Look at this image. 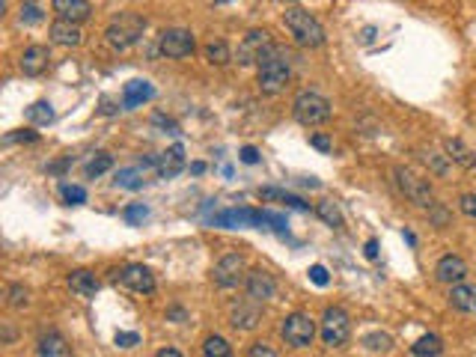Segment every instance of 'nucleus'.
<instances>
[{
    "mask_svg": "<svg viewBox=\"0 0 476 357\" xmlns=\"http://www.w3.org/2000/svg\"><path fill=\"white\" fill-rule=\"evenodd\" d=\"M289 75H292L289 57H286L280 48H271V54H268L259 63V68H256V84H259V89L265 95H277V93H283L286 84H289Z\"/></svg>",
    "mask_w": 476,
    "mask_h": 357,
    "instance_id": "obj_1",
    "label": "nucleus"
},
{
    "mask_svg": "<svg viewBox=\"0 0 476 357\" xmlns=\"http://www.w3.org/2000/svg\"><path fill=\"white\" fill-rule=\"evenodd\" d=\"M143 33H146V18L137 12H119L116 18H111V24L104 27L107 45L116 48V51H125V48L137 45Z\"/></svg>",
    "mask_w": 476,
    "mask_h": 357,
    "instance_id": "obj_2",
    "label": "nucleus"
},
{
    "mask_svg": "<svg viewBox=\"0 0 476 357\" xmlns=\"http://www.w3.org/2000/svg\"><path fill=\"white\" fill-rule=\"evenodd\" d=\"M283 24L295 36L298 45H304V48L324 45V27L315 21L306 9H286V12H283Z\"/></svg>",
    "mask_w": 476,
    "mask_h": 357,
    "instance_id": "obj_3",
    "label": "nucleus"
},
{
    "mask_svg": "<svg viewBox=\"0 0 476 357\" xmlns=\"http://www.w3.org/2000/svg\"><path fill=\"white\" fill-rule=\"evenodd\" d=\"M292 113L301 125L313 128V125L327 122L333 111H331V102H327L322 93H315V89H301V93L295 95V102H292Z\"/></svg>",
    "mask_w": 476,
    "mask_h": 357,
    "instance_id": "obj_4",
    "label": "nucleus"
},
{
    "mask_svg": "<svg viewBox=\"0 0 476 357\" xmlns=\"http://www.w3.org/2000/svg\"><path fill=\"white\" fill-rule=\"evenodd\" d=\"M319 333H322V342L331 345V349H340V345L349 342L351 336V319L342 306H327L322 313V324H319Z\"/></svg>",
    "mask_w": 476,
    "mask_h": 357,
    "instance_id": "obj_5",
    "label": "nucleus"
},
{
    "mask_svg": "<svg viewBox=\"0 0 476 357\" xmlns=\"http://www.w3.org/2000/svg\"><path fill=\"white\" fill-rule=\"evenodd\" d=\"M393 182H396V187H399V191L408 196L411 203L423 205V208H432L434 205V196H432L429 182L416 178L411 170H405V167H393Z\"/></svg>",
    "mask_w": 476,
    "mask_h": 357,
    "instance_id": "obj_6",
    "label": "nucleus"
},
{
    "mask_svg": "<svg viewBox=\"0 0 476 357\" xmlns=\"http://www.w3.org/2000/svg\"><path fill=\"white\" fill-rule=\"evenodd\" d=\"M158 48H161V54L170 57V60H185V57L194 54L196 39H194L191 30H185V27H167L164 33L158 36Z\"/></svg>",
    "mask_w": 476,
    "mask_h": 357,
    "instance_id": "obj_7",
    "label": "nucleus"
},
{
    "mask_svg": "<svg viewBox=\"0 0 476 357\" xmlns=\"http://www.w3.org/2000/svg\"><path fill=\"white\" fill-rule=\"evenodd\" d=\"M280 333L292 349H306V345L313 342V336H315V322L306 313H292V315H286L283 319Z\"/></svg>",
    "mask_w": 476,
    "mask_h": 357,
    "instance_id": "obj_8",
    "label": "nucleus"
},
{
    "mask_svg": "<svg viewBox=\"0 0 476 357\" xmlns=\"http://www.w3.org/2000/svg\"><path fill=\"white\" fill-rule=\"evenodd\" d=\"M271 33H268V30H250V33L244 36V42L238 45V63L241 66H259L262 60L271 54Z\"/></svg>",
    "mask_w": 476,
    "mask_h": 357,
    "instance_id": "obj_9",
    "label": "nucleus"
},
{
    "mask_svg": "<svg viewBox=\"0 0 476 357\" xmlns=\"http://www.w3.org/2000/svg\"><path fill=\"white\" fill-rule=\"evenodd\" d=\"M244 292L253 304H265V301H271L274 298L277 280L265 271V268H253V271H247V277H244Z\"/></svg>",
    "mask_w": 476,
    "mask_h": 357,
    "instance_id": "obj_10",
    "label": "nucleus"
},
{
    "mask_svg": "<svg viewBox=\"0 0 476 357\" xmlns=\"http://www.w3.org/2000/svg\"><path fill=\"white\" fill-rule=\"evenodd\" d=\"M212 277H214V283L221 286V289H232V286H238L247 277L244 274V256L241 253H226L223 259L214 265Z\"/></svg>",
    "mask_w": 476,
    "mask_h": 357,
    "instance_id": "obj_11",
    "label": "nucleus"
},
{
    "mask_svg": "<svg viewBox=\"0 0 476 357\" xmlns=\"http://www.w3.org/2000/svg\"><path fill=\"white\" fill-rule=\"evenodd\" d=\"M113 274H116V280L125 283L131 292H140V295H152L155 292V274L149 271L146 265L131 262V265H125L122 271H113Z\"/></svg>",
    "mask_w": 476,
    "mask_h": 357,
    "instance_id": "obj_12",
    "label": "nucleus"
},
{
    "mask_svg": "<svg viewBox=\"0 0 476 357\" xmlns=\"http://www.w3.org/2000/svg\"><path fill=\"white\" fill-rule=\"evenodd\" d=\"M259 217L262 212H256V208H226V212L212 217V223L221 230H241V226H256Z\"/></svg>",
    "mask_w": 476,
    "mask_h": 357,
    "instance_id": "obj_13",
    "label": "nucleus"
},
{
    "mask_svg": "<svg viewBox=\"0 0 476 357\" xmlns=\"http://www.w3.org/2000/svg\"><path fill=\"white\" fill-rule=\"evenodd\" d=\"M434 277L446 286H455V283H461L464 277H468V262H464L461 256L446 253V256L438 259V265H434Z\"/></svg>",
    "mask_w": 476,
    "mask_h": 357,
    "instance_id": "obj_14",
    "label": "nucleus"
},
{
    "mask_svg": "<svg viewBox=\"0 0 476 357\" xmlns=\"http://www.w3.org/2000/svg\"><path fill=\"white\" fill-rule=\"evenodd\" d=\"M48 63H51V51L48 45H30L27 51L21 54V72L27 77H39L48 72Z\"/></svg>",
    "mask_w": 476,
    "mask_h": 357,
    "instance_id": "obj_15",
    "label": "nucleus"
},
{
    "mask_svg": "<svg viewBox=\"0 0 476 357\" xmlns=\"http://www.w3.org/2000/svg\"><path fill=\"white\" fill-rule=\"evenodd\" d=\"M54 12L63 18V21L84 24V21H89V15H93V6H89V0H54Z\"/></svg>",
    "mask_w": 476,
    "mask_h": 357,
    "instance_id": "obj_16",
    "label": "nucleus"
},
{
    "mask_svg": "<svg viewBox=\"0 0 476 357\" xmlns=\"http://www.w3.org/2000/svg\"><path fill=\"white\" fill-rule=\"evenodd\" d=\"M48 36H51V42L54 45H66V48H75V45H81L84 42V33H81V27L72 24V21H54L51 27H48Z\"/></svg>",
    "mask_w": 476,
    "mask_h": 357,
    "instance_id": "obj_17",
    "label": "nucleus"
},
{
    "mask_svg": "<svg viewBox=\"0 0 476 357\" xmlns=\"http://www.w3.org/2000/svg\"><path fill=\"white\" fill-rule=\"evenodd\" d=\"M39 357H75V354H72V345L63 340V333L48 331L39 336Z\"/></svg>",
    "mask_w": 476,
    "mask_h": 357,
    "instance_id": "obj_18",
    "label": "nucleus"
},
{
    "mask_svg": "<svg viewBox=\"0 0 476 357\" xmlns=\"http://www.w3.org/2000/svg\"><path fill=\"white\" fill-rule=\"evenodd\" d=\"M185 170V149L182 146H173V149H167L164 155H158V176L161 178H173Z\"/></svg>",
    "mask_w": 476,
    "mask_h": 357,
    "instance_id": "obj_19",
    "label": "nucleus"
},
{
    "mask_svg": "<svg viewBox=\"0 0 476 357\" xmlns=\"http://www.w3.org/2000/svg\"><path fill=\"white\" fill-rule=\"evenodd\" d=\"M443 149H446V158H450L452 164H459L461 170H473V167H476V152L464 146L459 137H446V140H443Z\"/></svg>",
    "mask_w": 476,
    "mask_h": 357,
    "instance_id": "obj_20",
    "label": "nucleus"
},
{
    "mask_svg": "<svg viewBox=\"0 0 476 357\" xmlns=\"http://www.w3.org/2000/svg\"><path fill=\"white\" fill-rule=\"evenodd\" d=\"M152 95H155V86L149 84V81H128L125 89H122V107H125V111H131V107H140Z\"/></svg>",
    "mask_w": 476,
    "mask_h": 357,
    "instance_id": "obj_21",
    "label": "nucleus"
},
{
    "mask_svg": "<svg viewBox=\"0 0 476 357\" xmlns=\"http://www.w3.org/2000/svg\"><path fill=\"white\" fill-rule=\"evenodd\" d=\"M68 289L81 298H95L98 292V280L93 271H72L68 274Z\"/></svg>",
    "mask_w": 476,
    "mask_h": 357,
    "instance_id": "obj_22",
    "label": "nucleus"
},
{
    "mask_svg": "<svg viewBox=\"0 0 476 357\" xmlns=\"http://www.w3.org/2000/svg\"><path fill=\"white\" fill-rule=\"evenodd\" d=\"M230 324L235 331H253V327L259 324V310H256V306H247V304H238L230 313Z\"/></svg>",
    "mask_w": 476,
    "mask_h": 357,
    "instance_id": "obj_23",
    "label": "nucleus"
},
{
    "mask_svg": "<svg viewBox=\"0 0 476 357\" xmlns=\"http://www.w3.org/2000/svg\"><path fill=\"white\" fill-rule=\"evenodd\" d=\"M450 304L461 313H476V289L464 283H455L450 289Z\"/></svg>",
    "mask_w": 476,
    "mask_h": 357,
    "instance_id": "obj_24",
    "label": "nucleus"
},
{
    "mask_svg": "<svg viewBox=\"0 0 476 357\" xmlns=\"http://www.w3.org/2000/svg\"><path fill=\"white\" fill-rule=\"evenodd\" d=\"M411 354L414 357H441L443 354V340L441 336H434V333H425L411 345Z\"/></svg>",
    "mask_w": 476,
    "mask_h": 357,
    "instance_id": "obj_25",
    "label": "nucleus"
},
{
    "mask_svg": "<svg viewBox=\"0 0 476 357\" xmlns=\"http://www.w3.org/2000/svg\"><path fill=\"white\" fill-rule=\"evenodd\" d=\"M259 196H262V200H277V203H286V205H292V208H301V212H306V208H310V203H304L298 194L280 191V187H259Z\"/></svg>",
    "mask_w": 476,
    "mask_h": 357,
    "instance_id": "obj_26",
    "label": "nucleus"
},
{
    "mask_svg": "<svg viewBox=\"0 0 476 357\" xmlns=\"http://www.w3.org/2000/svg\"><path fill=\"white\" fill-rule=\"evenodd\" d=\"M315 214H319L327 226H333V230H342V223H345L340 205H336L333 200H322L319 205H315Z\"/></svg>",
    "mask_w": 476,
    "mask_h": 357,
    "instance_id": "obj_27",
    "label": "nucleus"
},
{
    "mask_svg": "<svg viewBox=\"0 0 476 357\" xmlns=\"http://www.w3.org/2000/svg\"><path fill=\"white\" fill-rule=\"evenodd\" d=\"M146 185V176L140 167H125V170L116 173V187H128V191H137V187Z\"/></svg>",
    "mask_w": 476,
    "mask_h": 357,
    "instance_id": "obj_28",
    "label": "nucleus"
},
{
    "mask_svg": "<svg viewBox=\"0 0 476 357\" xmlns=\"http://www.w3.org/2000/svg\"><path fill=\"white\" fill-rule=\"evenodd\" d=\"M203 357H232V345L223 340V336H205L203 340Z\"/></svg>",
    "mask_w": 476,
    "mask_h": 357,
    "instance_id": "obj_29",
    "label": "nucleus"
},
{
    "mask_svg": "<svg viewBox=\"0 0 476 357\" xmlns=\"http://www.w3.org/2000/svg\"><path fill=\"white\" fill-rule=\"evenodd\" d=\"M27 119L33 125H48V122H54V107L51 102H33L27 107Z\"/></svg>",
    "mask_w": 476,
    "mask_h": 357,
    "instance_id": "obj_30",
    "label": "nucleus"
},
{
    "mask_svg": "<svg viewBox=\"0 0 476 357\" xmlns=\"http://www.w3.org/2000/svg\"><path fill=\"white\" fill-rule=\"evenodd\" d=\"M205 60L212 66H226L232 60V51H230V45L226 42H208L205 45Z\"/></svg>",
    "mask_w": 476,
    "mask_h": 357,
    "instance_id": "obj_31",
    "label": "nucleus"
},
{
    "mask_svg": "<svg viewBox=\"0 0 476 357\" xmlns=\"http://www.w3.org/2000/svg\"><path fill=\"white\" fill-rule=\"evenodd\" d=\"M111 167H113V158L107 155V152H98L93 161L86 164V176H89V178H98V176H104L107 170H111Z\"/></svg>",
    "mask_w": 476,
    "mask_h": 357,
    "instance_id": "obj_32",
    "label": "nucleus"
},
{
    "mask_svg": "<svg viewBox=\"0 0 476 357\" xmlns=\"http://www.w3.org/2000/svg\"><path fill=\"white\" fill-rule=\"evenodd\" d=\"M363 345L369 351H390L393 349V340L387 333H381V331H372V333L363 336Z\"/></svg>",
    "mask_w": 476,
    "mask_h": 357,
    "instance_id": "obj_33",
    "label": "nucleus"
},
{
    "mask_svg": "<svg viewBox=\"0 0 476 357\" xmlns=\"http://www.w3.org/2000/svg\"><path fill=\"white\" fill-rule=\"evenodd\" d=\"M423 161H425V167H429V170L434 173V176H446L450 173V158L446 155H438V152H423Z\"/></svg>",
    "mask_w": 476,
    "mask_h": 357,
    "instance_id": "obj_34",
    "label": "nucleus"
},
{
    "mask_svg": "<svg viewBox=\"0 0 476 357\" xmlns=\"http://www.w3.org/2000/svg\"><path fill=\"white\" fill-rule=\"evenodd\" d=\"M60 194H63V200L68 203V205H81V203H86V191L81 185H60Z\"/></svg>",
    "mask_w": 476,
    "mask_h": 357,
    "instance_id": "obj_35",
    "label": "nucleus"
},
{
    "mask_svg": "<svg viewBox=\"0 0 476 357\" xmlns=\"http://www.w3.org/2000/svg\"><path fill=\"white\" fill-rule=\"evenodd\" d=\"M122 217H125V223H128V226H137V223H143L146 217H149V208H146L143 203H134V205H128V208H125Z\"/></svg>",
    "mask_w": 476,
    "mask_h": 357,
    "instance_id": "obj_36",
    "label": "nucleus"
},
{
    "mask_svg": "<svg viewBox=\"0 0 476 357\" xmlns=\"http://www.w3.org/2000/svg\"><path fill=\"white\" fill-rule=\"evenodd\" d=\"M30 304V292L24 289L21 283H12L9 286V306H15V310H21V306Z\"/></svg>",
    "mask_w": 476,
    "mask_h": 357,
    "instance_id": "obj_37",
    "label": "nucleus"
},
{
    "mask_svg": "<svg viewBox=\"0 0 476 357\" xmlns=\"http://www.w3.org/2000/svg\"><path fill=\"white\" fill-rule=\"evenodd\" d=\"M42 9H39L36 3H33V0H27V3H21V21L24 24H39V21H42Z\"/></svg>",
    "mask_w": 476,
    "mask_h": 357,
    "instance_id": "obj_38",
    "label": "nucleus"
},
{
    "mask_svg": "<svg viewBox=\"0 0 476 357\" xmlns=\"http://www.w3.org/2000/svg\"><path fill=\"white\" fill-rule=\"evenodd\" d=\"M259 223H271V230H277L280 235L286 232V217H283V214H274V212H262Z\"/></svg>",
    "mask_w": 476,
    "mask_h": 357,
    "instance_id": "obj_39",
    "label": "nucleus"
},
{
    "mask_svg": "<svg viewBox=\"0 0 476 357\" xmlns=\"http://www.w3.org/2000/svg\"><path fill=\"white\" fill-rule=\"evenodd\" d=\"M247 357H280L268 342H253L250 349H247Z\"/></svg>",
    "mask_w": 476,
    "mask_h": 357,
    "instance_id": "obj_40",
    "label": "nucleus"
},
{
    "mask_svg": "<svg viewBox=\"0 0 476 357\" xmlns=\"http://www.w3.org/2000/svg\"><path fill=\"white\" fill-rule=\"evenodd\" d=\"M429 214H432V221H434V226H446L450 223V212L441 205V203H434L432 208H429Z\"/></svg>",
    "mask_w": 476,
    "mask_h": 357,
    "instance_id": "obj_41",
    "label": "nucleus"
},
{
    "mask_svg": "<svg viewBox=\"0 0 476 357\" xmlns=\"http://www.w3.org/2000/svg\"><path fill=\"white\" fill-rule=\"evenodd\" d=\"M459 208L468 217H476V194H461L459 196Z\"/></svg>",
    "mask_w": 476,
    "mask_h": 357,
    "instance_id": "obj_42",
    "label": "nucleus"
},
{
    "mask_svg": "<svg viewBox=\"0 0 476 357\" xmlns=\"http://www.w3.org/2000/svg\"><path fill=\"white\" fill-rule=\"evenodd\" d=\"M140 342V333H134V331H119L116 333V345H122V349H131V345Z\"/></svg>",
    "mask_w": 476,
    "mask_h": 357,
    "instance_id": "obj_43",
    "label": "nucleus"
},
{
    "mask_svg": "<svg viewBox=\"0 0 476 357\" xmlns=\"http://www.w3.org/2000/svg\"><path fill=\"white\" fill-rule=\"evenodd\" d=\"M152 122H155L158 128H164V131H170V134H178V125L173 122L170 116H164V113H155V116H152Z\"/></svg>",
    "mask_w": 476,
    "mask_h": 357,
    "instance_id": "obj_44",
    "label": "nucleus"
},
{
    "mask_svg": "<svg viewBox=\"0 0 476 357\" xmlns=\"http://www.w3.org/2000/svg\"><path fill=\"white\" fill-rule=\"evenodd\" d=\"M15 140H24V143H36L39 140V134L36 131H15V134H6V143H15Z\"/></svg>",
    "mask_w": 476,
    "mask_h": 357,
    "instance_id": "obj_45",
    "label": "nucleus"
},
{
    "mask_svg": "<svg viewBox=\"0 0 476 357\" xmlns=\"http://www.w3.org/2000/svg\"><path fill=\"white\" fill-rule=\"evenodd\" d=\"M310 146H315V149H319V152H324V155L333 149L331 137H324V134H313V137H310Z\"/></svg>",
    "mask_w": 476,
    "mask_h": 357,
    "instance_id": "obj_46",
    "label": "nucleus"
},
{
    "mask_svg": "<svg viewBox=\"0 0 476 357\" xmlns=\"http://www.w3.org/2000/svg\"><path fill=\"white\" fill-rule=\"evenodd\" d=\"M310 277H313L315 286H327V271H324V265H313V268H310Z\"/></svg>",
    "mask_w": 476,
    "mask_h": 357,
    "instance_id": "obj_47",
    "label": "nucleus"
},
{
    "mask_svg": "<svg viewBox=\"0 0 476 357\" xmlns=\"http://www.w3.org/2000/svg\"><path fill=\"white\" fill-rule=\"evenodd\" d=\"M119 104H122V102H119V98H113V95H104V98H102V113H107V116H111V113H116V111H119Z\"/></svg>",
    "mask_w": 476,
    "mask_h": 357,
    "instance_id": "obj_48",
    "label": "nucleus"
},
{
    "mask_svg": "<svg viewBox=\"0 0 476 357\" xmlns=\"http://www.w3.org/2000/svg\"><path fill=\"white\" fill-rule=\"evenodd\" d=\"M241 161L244 164H259V152H256L253 146H244L241 149Z\"/></svg>",
    "mask_w": 476,
    "mask_h": 357,
    "instance_id": "obj_49",
    "label": "nucleus"
},
{
    "mask_svg": "<svg viewBox=\"0 0 476 357\" xmlns=\"http://www.w3.org/2000/svg\"><path fill=\"white\" fill-rule=\"evenodd\" d=\"M366 259H375V256H378V241H375V238H369V241H366Z\"/></svg>",
    "mask_w": 476,
    "mask_h": 357,
    "instance_id": "obj_50",
    "label": "nucleus"
},
{
    "mask_svg": "<svg viewBox=\"0 0 476 357\" xmlns=\"http://www.w3.org/2000/svg\"><path fill=\"white\" fill-rule=\"evenodd\" d=\"M167 319H176V322H185L187 315H185V310L182 306H173V310H167Z\"/></svg>",
    "mask_w": 476,
    "mask_h": 357,
    "instance_id": "obj_51",
    "label": "nucleus"
},
{
    "mask_svg": "<svg viewBox=\"0 0 476 357\" xmlns=\"http://www.w3.org/2000/svg\"><path fill=\"white\" fill-rule=\"evenodd\" d=\"M68 164H72V158H63V161H57V164H51V167H48V173H63Z\"/></svg>",
    "mask_w": 476,
    "mask_h": 357,
    "instance_id": "obj_52",
    "label": "nucleus"
},
{
    "mask_svg": "<svg viewBox=\"0 0 476 357\" xmlns=\"http://www.w3.org/2000/svg\"><path fill=\"white\" fill-rule=\"evenodd\" d=\"M155 357H182V351H176V349H161Z\"/></svg>",
    "mask_w": 476,
    "mask_h": 357,
    "instance_id": "obj_53",
    "label": "nucleus"
},
{
    "mask_svg": "<svg viewBox=\"0 0 476 357\" xmlns=\"http://www.w3.org/2000/svg\"><path fill=\"white\" fill-rule=\"evenodd\" d=\"M203 170H205V164H203V161H194V164H191V173H196V176H200Z\"/></svg>",
    "mask_w": 476,
    "mask_h": 357,
    "instance_id": "obj_54",
    "label": "nucleus"
},
{
    "mask_svg": "<svg viewBox=\"0 0 476 357\" xmlns=\"http://www.w3.org/2000/svg\"><path fill=\"white\" fill-rule=\"evenodd\" d=\"M214 3H217V6H221V3H230V0H214Z\"/></svg>",
    "mask_w": 476,
    "mask_h": 357,
    "instance_id": "obj_55",
    "label": "nucleus"
},
{
    "mask_svg": "<svg viewBox=\"0 0 476 357\" xmlns=\"http://www.w3.org/2000/svg\"><path fill=\"white\" fill-rule=\"evenodd\" d=\"M280 3H292V0H280Z\"/></svg>",
    "mask_w": 476,
    "mask_h": 357,
    "instance_id": "obj_56",
    "label": "nucleus"
}]
</instances>
